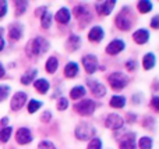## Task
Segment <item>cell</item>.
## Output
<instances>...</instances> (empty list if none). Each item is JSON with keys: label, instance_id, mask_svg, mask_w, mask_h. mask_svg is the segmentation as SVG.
<instances>
[{"label": "cell", "instance_id": "obj_12", "mask_svg": "<svg viewBox=\"0 0 159 149\" xmlns=\"http://www.w3.org/2000/svg\"><path fill=\"white\" fill-rule=\"evenodd\" d=\"M25 100H27V94H24V92H17V94H14V96L11 98V103H10L11 109H13L14 112L20 110V109L25 105Z\"/></svg>", "mask_w": 159, "mask_h": 149}, {"label": "cell", "instance_id": "obj_25", "mask_svg": "<svg viewBox=\"0 0 159 149\" xmlns=\"http://www.w3.org/2000/svg\"><path fill=\"white\" fill-rule=\"evenodd\" d=\"M137 8L141 14H145V13H149L152 10V3L148 2V0H141V2L137 3Z\"/></svg>", "mask_w": 159, "mask_h": 149}, {"label": "cell", "instance_id": "obj_2", "mask_svg": "<svg viewBox=\"0 0 159 149\" xmlns=\"http://www.w3.org/2000/svg\"><path fill=\"white\" fill-rule=\"evenodd\" d=\"M75 138L80 139V141H88L91 139L93 135H95V127L89 123H81L75 127Z\"/></svg>", "mask_w": 159, "mask_h": 149}, {"label": "cell", "instance_id": "obj_17", "mask_svg": "<svg viewBox=\"0 0 159 149\" xmlns=\"http://www.w3.org/2000/svg\"><path fill=\"white\" fill-rule=\"evenodd\" d=\"M133 39H134L138 45H144V43H147V42H148L149 32L147 29H137L134 32V35H133Z\"/></svg>", "mask_w": 159, "mask_h": 149}, {"label": "cell", "instance_id": "obj_37", "mask_svg": "<svg viewBox=\"0 0 159 149\" xmlns=\"http://www.w3.org/2000/svg\"><path fill=\"white\" fill-rule=\"evenodd\" d=\"M38 149H56V147L50 141H42L38 145Z\"/></svg>", "mask_w": 159, "mask_h": 149}, {"label": "cell", "instance_id": "obj_13", "mask_svg": "<svg viewBox=\"0 0 159 149\" xmlns=\"http://www.w3.org/2000/svg\"><path fill=\"white\" fill-rule=\"evenodd\" d=\"M116 6V2L115 0H110V2H103V3H96L95 4V8L101 15H109L112 13L113 7Z\"/></svg>", "mask_w": 159, "mask_h": 149}, {"label": "cell", "instance_id": "obj_20", "mask_svg": "<svg viewBox=\"0 0 159 149\" xmlns=\"http://www.w3.org/2000/svg\"><path fill=\"white\" fill-rule=\"evenodd\" d=\"M78 74V64L74 63V61H70V63L66 64L64 67V75L69 78H73Z\"/></svg>", "mask_w": 159, "mask_h": 149}, {"label": "cell", "instance_id": "obj_29", "mask_svg": "<svg viewBox=\"0 0 159 149\" xmlns=\"http://www.w3.org/2000/svg\"><path fill=\"white\" fill-rule=\"evenodd\" d=\"M42 18H41V22H42V28H45V29H48V28L52 25V14L49 13V11H45L43 14H42Z\"/></svg>", "mask_w": 159, "mask_h": 149}, {"label": "cell", "instance_id": "obj_16", "mask_svg": "<svg viewBox=\"0 0 159 149\" xmlns=\"http://www.w3.org/2000/svg\"><path fill=\"white\" fill-rule=\"evenodd\" d=\"M105 36V32L101 27H92V29L88 33V39L91 42H101Z\"/></svg>", "mask_w": 159, "mask_h": 149}, {"label": "cell", "instance_id": "obj_35", "mask_svg": "<svg viewBox=\"0 0 159 149\" xmlns=\"http://www.w3.org/2000/svg\"><path fill=\"white\" fill-rule=\"evenodd\" d=\"M57 109L59 110H66L67 107H69V100L66 99V98H60V99L57 100Z\"/></svg>", "mask_w": 159, "mask_h": 149}, {"label": "cell", "instance_id": "obj_18", "mask_svg": "<svg viewBox=\"0 0 159 149\" xmlns=\"http://www.w3.org/2000/svg\"><path fill=\"white\" fill-rule=\"evenodd\" d=\"M70 18H71V14H70V10H67L66 7H61L60 10L56 13V20L60 24H69Z\"/></svg>", "mask_w": 159, "mask_h": 149}, {"label": "cell", "instance_id": "obj_30", "mask_svg": "<svg viewBox=\"0 0 159 149\" xmlns=\"http://www.w3.org/2000/svg\"><path fill=\"white\" fill-rule=\"evenodd\" d=\"M152 138H149V137H143V138H140V141H138V147L140 149H152Z\"/></svg>", "mask_w": 159, "mask_h": 149}, {"label": "cell", "instance_id": "obj_28", "mask_svg": "<svg viewBox=\"0 0 159 149\" xmlns=\"http://www.w3.org/2000/svg\"><path fill=\"white\" fill-rule=\"evenodd\" d=\"M14 4H16V7H17L16 8V15L20 17V15L24 14L25 8H27V6H28V2H24V0H16Z\"/></svg>", "mask_w": 159, "mask_h": 149}, {"label": "cell", "instance_id": "obj_14", "mask_svg": "<svg viewBox=\"0 0 159 149\" xmlns=\"http://www.w3.org/2000/svg\"><path fill=\"white\" fill-rule=\"evenodd\" d=\"M124 47H126V43L121 39H115V41H112L106 46V53H109V55H119Z\"/></svg>", "mask_w": 159, "mask_h": 149}, {"label": "cell", "instance_id": "obj_23", "mask_svg": "<svg viewBox=\"0 0 159 149\" xmlns=\"http://www.w3.org/2000/svg\"><path fill=\"white\" fill-rule=\"evenodd\" d=\"M36 74H38V70L36 68L30 70V71L25 72V74L21 77V84H24V85H30V84L36 78Z\"/></svg>", "mask_w": 159, "mask_h": 149}, {"label": "cell", "instance_id": "obj_6", "mask_svg": "<svg viewBox=\"0 0 159 149\" xmlns=\"http://www.w3.org/2000/svg\"><path fill=\"white\" fill-rule=\"evenodd\" d=\"M73 11H74V15L78 18L80 25H81V22H82V27H85V25H87L88 22L91 21V13L88 11V8L85 7V6L80 4Z\"/></svg>", "mask_w": 159, "mask_h": 149}, {"label": "cell", "instance_id": "obj_31", "mask_svg": "<svg viewBox=\"0 0 159 149\" xmlns=\"http://www.w3.org/2000/svg\"><path fill=\"white\" fill-rule=\"evenodd\" d=\"M11 133H13V128L11 127H6V128H3V130H0V141L7 142L11 137Z\"/></svg>", "mask_w": 159, "mask_h": 149}, {"label": "cell", "instance_id": "obj_10", "mask_svg": "<svg viewBox=\"0 0 159 149\" xmlns=\"http://www.w3.org/2000/svg\"><path fill=\"white\" fill-rule=\"evenodd\" d=\"M22 32H24V25L21 22H13L8 27V36H10V41L13 42L18 41L22 36Z\"/></svg>", "mask_w": 159, "mask_h": 149}, {"label": "cell", "instance_id": "obj_27", "mask_svg": "<svg viewBox=\"0 0 159 149\" xmlns=\"http://www.w3.org/2000/svg\"><path fill=\"white\" fill-rule=\"evenodd\" d=\"M85 95V88L84 86H81V85H77V86H74V88L70 91V98L71 99H80L81 96H84Z\"/></svg>", "mask_w": 159, "mask_h": 149}, {"label": "cell", "instance_id": "obj_45", "mask_svg": "<svg viewBox=\"0 0 159 149\" xmlns=\"http://www.w3.org/2000/svg\"><path fill=\"white\" fill-rule=\"evenodd\" d=\"M50 117H52L50 112H45V114H43V117H42V120H43V121L46 123V121H49V120H50Z\"/></svg>", "mask_w": 159, "mask_h": 149}, {"label": "cell", "instance_id": "obj_11", "mask_svg": "<svg viewBox=\"0 0 159 149\" xmlns=\"http://www.w3.org/2000/svg\"><path fill=\"white\" fill-rule=\"evenodd\" d=\"M16 139H17V142L21 144V145L30 144V142L32 141V134H31L30 128H25V127L20 128V130L17 131V134H16Z\"/></svg>", "mask_w": 159, "mask_h": 149}, {"label": "cell", "instance_id": "obj_41", "mask_svg": "<svg viewBox=\"0 0 159 149\" xmlns=\"http://www.w3.org/2000/svg\"><path fill=\"white\" fill-rule=\"evenodd\" d=\"M151 27L154 28V29H158V28H159V15H155L154 18H152V21H151Z\"/></svg>", "mask_w": 159, "mask_h": 149}, {"label": "cell", "instance_id": "obj_46", "mask_svg": "<svg viewBox=\"0 0 159 149\" xmlns=\"http://www.w3.org/2000/svg\"><path fill=\"white\" fill-rule=\"evenodd\" d=\"M4 74H6V70H4V67H3V64L0 63V78L4 77Z\"/></svg>", "mask_w": 159, "mask_h": 149}, {"label": "cell", "instance_id": "obj_15", "mask_svg": "<svg viewBox=\"0 0 159 149\" xmlns=\"http://www.w3.org/2000/svg\"><path fill=\"white\" fill-rule=\"evenodd\" d=\"M120 149H137L135 144V134L130 133L124 135V138L120 141Z\"/></svg>", "mask_w": 159, "mask_h": 149}, {"label": "cell", "instance_id": "obj_32", "mask_svg": "<svg viewBox=\"0 0 159 149\" xmlns=\"http://www.w3.org/2000/svg\"><path fill=\"white\" fill-rule=\"evenodd\" d=\"M41 107H42V102H39V100L32 99L28 103V112H30V113H35V112H38Z\"/></svg>", "mask_w": 159, "mask_h": 149}, {"label": "cell", "instance_id": "obj_21", "mask_svg": "<svg viewBox=\"0 0 159 149\" xmlns=\"http://www.w3.org/2000/svg\"><path fill=\"white\" fill-rule=\"evenodd\" d=\"M34 86H35V89L39 92V94H46V92L49 91V88H50L49 82H48L46 80H43V78L36 80L35 82H34Z\"/></svg>", "mask_w": 159, "mask_h": 149}, {"label": "cell", "instance_id": "obj_44", "mask_svg": "<svg viewBox=\"0 0 159 149\" xmlns=\"http://www.w3.org/2000/svg\"><path fill=\"white\" fill-rule=\"evenodd\" d=\"M46 10H48L46 7H39V8H36V10H35V15H42V14H43Z\"/></svg>", "mask_w": 159, "mask_h": 149}, {"label": "cell", "instance_id": "obj_3", "mask_svg": "<svg viewBox=\"0 0 159 149\" xmlns=\"http://www.w3.org/2000/svg\"><path fill=\"white\" fill-rule=\"evenodd\" d=\"M129 11H130L129 7H124L123 10H121L120 13L117 14V17H116L115 22H116V27H117L119 29H121V31H129L130 28H131L133 20H131V17H130Z\"/></svg>", "mask_w": 159, "mask_h": 149}, {"label": "cell", "instance_id": "obj_5", "mask_svg": "<svg viewBox=\"0 0 159 149\" xmlns=\"http://www.w3.org/2000/svg\"><path fill=\"white\" fill-rule=\"evenodd\" d=\"M95 109H96V103L91 99L81 100L80 103H75L74 105V110L78 114H81V116H91L95 112Z\"/></svg>", "mask_w": 159, "mask_h": 149}, {"label": "cell", "instance_id": "obj_39", "mask_svg": "<svg viewBox=\"0 0 159 149\" xmlns=\"http://www.w3.org/2000/svg\"><path fill=\"white\" fill-rule=\"evenodd\" d=\"M126 67H127V70H130V71H134L135 67H137V61H135V60L126 61Z\"/></svg>", "mask_w": 159, "mask_h": 149}, {"label": "cell", "instance_id": "obj_1", "mask_svg": "<svg viewBox=\"0 0 159 149\" xmlns=\"http://www.w3.org/2000/svg\"><path fill=\"white\" fill-rule=\"evenodd\" d=\"M49 49V42L43 38H35L28 43V47H27V52L32 56H42L48 52Z\"/></svg>", "mask_w": 159, "mask_h": 149}, {"label": "cell", "instance_id": "obj_36", "mask_svg": "<svg viewBox=\"0 0 159 149\" xmlns=\"http://www.w3.org/2000/svg\"><path fill=\"white\" fill-rule=\"evenodd\" d=\"M144 127L145 128H149V130H154L155 128V120L152 119V117H145L144 119Z\"/></svg>", "mask_w": 159, "mask_h": 149}, {"label": "cell", "instance_id": "obj_38", "mask_svg": "<svg viewBox=\"0 0 159 149\" xmlns=\"http://www.w3.org/2000/svg\"><path fill=\"white\" fill-rule=\"evenodd\" d=\"M6 13H7V2L0 0V18H2V17H4Z\"/></svg>", "mask_w": 159, "mask_h": 149}, {"label": "cell", "instance_id": "obj_19", "mask_svg": "<svg viewBox=\"0 0 159 149\" xmlns=\"http://www.w3.org/2000/svg\"><path fill=\"white\" fill-rule=\"evenodd\" d=\"M66 45L70 52H74V50H77L78 47L81 46V38H80L78 35H70Z\"/></svg>", "mask_w": 159, "mask_h": 149}, {"label": "cell", "instance_id": "obj_42", "mask_svg": "<svg viewBox=\"0 0 159 149\" xmlns=\"http://www.w3.org/2000/svg\"><path fill=\"white\" fill-rule=\"evenodd\" d=\"M135 120H137V116H135V114H133V113L127 114V123L133 124V123H135Z\"/></svg>", "mask_w": 159, "mask_h": 149}, {"label": "cell", "instance_id": "obj_34", "mask_svg": "<svg viewBox=\"0 0 159 149\" xmlns=\"http://www.w3.org/2000/svg\"><path fill=\"white\" fill-rule=\"evenodd\" d=\"M87 149H102V141L99 138L91 139V142H89V145H88Z\"/></svg>", "mask_w": 159, "mask_h": 149}, {"label": "cell", "instance_id": "obj_43", "mask_svg": "<svg viewBox=\"0 0 159 149\" xmlns=\"http://www.w3.org/2000/svg\"><path fill=\"white\" fill-rule=\"evenodd\" d=\"M152 106H154L155 110H159V98L158 96L152 98Z\"/></svg>", "mask_w": 159, "mask_h": 149}, {"label": "cell", "instance_id": "obj_9", "mask_svg": "<svg viewBox=\"0 0 159 149\" xmlns=\"http://www.w3.org/2000/svg\"><path fill=\"white\" fill-rule=\"evenodd\" d=\"M87 85L89 86L92 95L96 96V98H102V96H105V94H106V88H105V85L101 84V82H98V81L87 80Z\"/></svg>", "mask_w": 159, "mask_h": 149}, {"label": "cell", "instance_id": "obj_8", "mask_svg": "<svg viewBox=\"0 0 159 149\" xmlns=\"http://www.w3.org/2000/svg\"><path fill=\"white\" fill-rule=\"evenodd\" d=\"M105 124H106L107 128H110V130H119V128L123 127L124 124V120L121 119L119 114H109V116L106 117V120H105Z\"/></svg>", "mask_w": 159, "mask_h": 149}, {"label": "cell", "instance_id": "obj_26", "mask_svg": "<svg viewBox=\"0 0 159 149\" xmlns=\"http://www.w3.org/2000/svg\"><path fill=\"white\" fill-rule=\"evenodd\" d=\"M110 106L115 109H123L126 106V98L123 96H113L110 99Z\"/></svg>", "mask_w": 159, "mask_h": 149}, {"label": "cell", "instance_id": "obj_7", "mask_svg": "<svg viewBox=\"0 0 159 149\" xmlns=\"http://www.w3.org/2000/svg\"><path fill=\"white\" fill-rule=\"evenodd\" d=\"M82 66L88 74H93L98 70V60L93 55H87L82 57Z\"/></svg>", "mask_w": 159, "mask_h": 149}, {"label": "cell", "instance_id": "obj_24", "mask_svg": "<svg viewBox=\"0 0 159 149\" xmlns=\"http://www.w3.org/2000/svg\"><path fill=\"white\" fill-rule=\"evenodd\" d=\"M57 67H59V61L56 57H49L46 64H45V70H46L49 74H53V72L57 70Z\"/></svg>", "mask_w": 159, "mask_h": 149}, {"label": "cell", "instance_id": "obj_4", "mask_svg": "<svg viewBox=\"0 0 159 149\" xmlns=\"http://www.w3.org/2000/svg\"><path fill=\"white\" fill-rule=\"evenodd\" d=\"M109 84L115 91H121L124 86L129 84V77L124 75L123 72H113V74L109 75Z\"/></svg>", "mask_w": 159, "mask_h": 149}, {"label": "cell", "instance_id": "obj_22", "mask_svg": "<svg viewBox=\"0 0 159 149\" xmlns=\"http://www.w3.org/2000/svg\"><path fill=\"white\" fill-rule=\"evenodd\" d=\"M155 63H157V59H155L154 53H147L144 56V60H143V66L145 70H151L155 67Z\"/></svg>", "mask_w": 159, "mask_h": 149}, {"label": "cell", "instance_id": "obj_33", "mask_svg": "<svg viewBox=\"0 0 159 149\" xmlns=\"http://www.w3.org/2000/svg\"><path fill=\"white\" fill-rule=\"evenodd\" d=\"M10 94V86L8 85H0V102L6 99Z\"/></svg>", "mask_w": 159, "mask_h": 149}, {"label": "cell", "instance_id": "obj_40", "mask_svg": "<svg viewBox=\"0 0 159 149\" xmlns=\"http://www.w3.org/2000/svg\"><path fill=\"white\" fill-rule=\"evenodd\" d=\"M3 33H4V29H3L2 27H0V52H2L3 49H4L6 43H4V38H3Z\"/></svg>", "mask_w": 159, "mask_h": 149}]
</instances>
